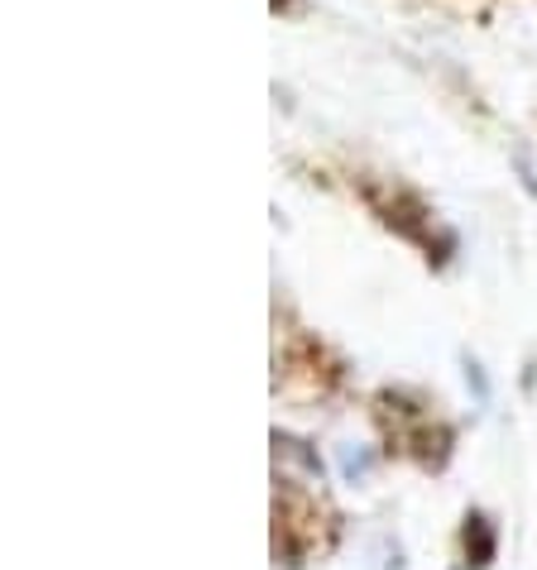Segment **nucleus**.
<instances>
[{
	"mask_svg": "<svg viewBox=\"0 0 537 570\" xmlns=\"http://www.w3.org/2000/svg\"><path fill=\"white\" fill-rule=\"evenodd\" d=\"M489 557H495V532H489V522L480 513L466 518V561L470 566H489Z\"/></svg>",
	"mask_w": 537,
	"mask_h": 570,
	"instance_id": "obj_1",
	"label": "nucleus"
}]
</instances>
